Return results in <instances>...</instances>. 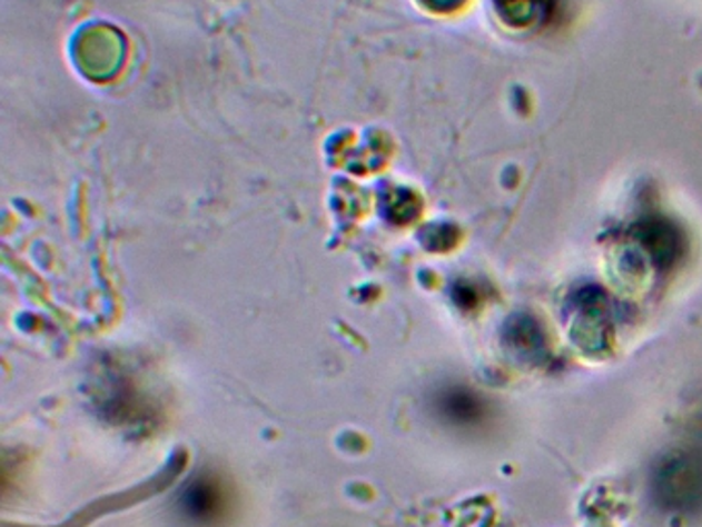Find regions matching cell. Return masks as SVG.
Masks as SVG:
<instances>
[{"label": "cell", "mask_w": 702, "mask_h": 527, "mask_svg": "<svg viewBox=\"0 0 702 527\" xmlns=\"http://www.w3.org/2000/svg\"><path fill=\"white\" fill-rule=\"evenodd\" d=\"M126 43L120 31L108 26H91L75 42V60L85 74L96 81L110 79L125 62Z\"/></svg>", "instance_id": "cell-1"}, {"label": "cell", "mask_w": 702, "mask_h": 527, "mask_svg": "<svg viewBox=\"0 0 702 527\" xmlns=\"http://www.w3.org/2000/svg\"><path fill=\"white\" fill-rule=\"evenodd\" d=\"M552 0H495L498 14L517 28L537 21L551 9Z\"/></svg>", "instance_id": "cell-2"}, {"label": "cell", "mask_w": 702, "mask_h": 527, "mask_svg": "<svg viewBox=\"0 0 702 527\" xmlns=\"http://www.w3.org/2000/svg\"><path fill=\"white\" fill-rule=\"evenodd\" d=\"M421 2L435 13H452L455 9H459L466 0H421Z\"/></svg>", "instance_id": "cell-3"}]
</instances>
